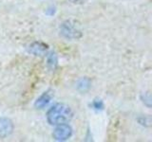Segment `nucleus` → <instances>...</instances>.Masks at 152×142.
Wrapping results in <instances>:
<instances>
[{
  "instance_id": "f257e3e1",
  "label": "nucleus",
  "mask_w": 152,
  "mask_h": 142,
  "mask_svg": "<svg viewBox=\"0 0 152 142\" xmlns=\"http://www.w3.org/2000/svg\"><path fill=\"white\" fill-rule=\"evenodd\" d=\"M73 113L70 107L63 103H56L47 113V120L51 125L68 123L72 118Z\"/></svg>"
},
{
  "instance_id": "f03ea898",
  "label": "nucleus",
  "mask_w": 152,
  "mask_h": 142,
  "mask_svg": "<svg viewBox=\"0 0 152 142\" xmlns=\"http://www.w3.org/2000/svg\"><path fill=\"white\" fill-rule=\"evenodd\" d=\"M71 135H72V129L66 123L56 125V128L54 129L53 133H52V136L57 141L68 140L71 136Z\"/></svg>"
},
{
  "instance_id": "7ed1b4c3",
  "label": "nucleus",
  "mask_w": 152,
  "mask_h": 142,
  "mask_svg": "<svg viewBox=\"0 0 152 142\" xmlns=\"http://www.w3.org/2000/svg\"><path fill=\"white\" fill-rule=\"evenodd\" d=\"M61 34L66 39H77L80 38L82 33L81 30L76 27L75 24L71 22H66L61 27Z\"/></svg>"
},
{
  "instance_id": "20e7f679",
  "label": "nucleus",
  "mask_w": 152,
  "mask_h": 142,
  "mask_svg": "<svg viewBox=\"0 0 152 142\" xmlns=\"http://www.w3.org/2000/svg\"><path fill=\"white\" fill-rule=\"evenodd\" d=\"M13 131V123L8 117H0V138L9 136Z\"/></svg>"
},
{
  "instance_id": "39448f33",
  "label": "nucleus",
  "mask_w": 152,
  "mask_h": 142,
  "mask_svg": "<svg viewBox=\"0 0 152 142\" xmlns=\"http://www.w3.org/2000/svg\"><path fill=\"white\" fill-rule=\"evenodd\" d=\"M48 49H49V46L46 45L45 43L33 42L28 46V51L35 56H42L46 53Z\"/></svg>"
},
{
  "instance_id": "423d86ee",
  "label": "nucleus",
  "mask_w": 152,
  "mask_h": 142,
  "mask_svg": "<svg viewBox=\"0 0 152 142\" xmlns=\"http://www.w3.org/2000/svg\"><path fill=\"white\" fill-rule=\"evenodd\" d=\"M51 94L47 91V92H44L41 96L36 99V101L34 103V107L36 109H44L48 104H49L51 101Z\"/></svg>"
},
{
  "instance_id": "0eeeda50",
  "label": "nucleus",
  "mask_w": 152,
  "mask_h": 142,
  "mask_svg": "<svg viewBox=\"0 0 152 142\" xmlns=\"http://www.w3.org/2000/svg\"><path fill=\"white\" fill-rule=\"evenodd\" d=\"M90 85H91V83H90V80L88 78H83L81 79L78 83H77V89L80 92H87L88 90L90 88Z\"/></svg>"
},
{
  "instance_id": "6e6552de",
  "label": "nucleus",
  "mask_w": 152,
  "mask_h": 142,
  "mask_svg": "<svg viewBox=\"0 0 152 142\" xmlns=\"http://www.w3.org/2000/svg\"><path fill=\"white\" fill-rule=\"evenodd\" d=\"M48 67L50 70H54L57 67V64H58V59H57V55L54 52H50V53L48 55Z\"/></svg>"
},
{
  "instance_id": "1a4fd4ad",
  "label": "nucleus",
  "mask_w": 152,
  "mask_h": 142,
  "mask_svg": "<svg viewBox=\"0 0 152 142\" xmlns=\"http://www.w3.org/2000/svg\"><path fill=\"white\" fill-rule=\"evenodd\" d=\"M92 107L95 109V110H103L104 109V103L103 101H101V99H95V101H93L92 102Z\"/></svg>"
},
{
  "instance_id": "9d476101",
  "label": "nucleus",
  "mask_w": 152,
  "mask_h": 142,
  "mask_svg": "<svg viewBox=\"0 0 152 142\" xmlns=\"http://www.w3.org/2000/svg\"><path fill=\"white\" fill-rule=\"evenodd\" d=\"M142 102H144L145 105H147L148 107L151 106V96L149 93H145L142 96Z\"/></svg>"
}]
</instances>
